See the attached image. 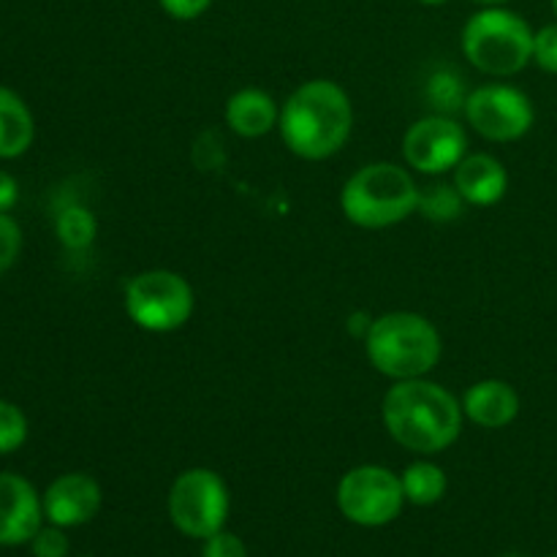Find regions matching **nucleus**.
Masks as SVG:
<instances>
[{
  "instance_id": "obj_27",
  "label": "nucleus",
  "mask_w": 557,
  "mask_h": 557,
  "mask_svg": "<svg viewBox=\"0 0 557 557\" xmlns=\"http://www.w3.org/2000/svg\"><path fill=\"white\" fill-rule=\"evenodd\" d=\"M471 3H479V5H484V9H490V5H506V3H511V0H471Z\"/></svg>"
},
{
  "instance_id": "obj_24",
  "label": "nucleus",
  "mask_w": 557,
  "mask_h": 557,
  "mask_svg": "<svg viewBox=\"0 0 557 557\" xmlns=\"http://www.w3.org/2000/svg\"><path fill=\"white\" fill-rule=\"evenodd\" d=\"M201 557H248V549H245L243 539L234 536V533H215V536L205 539V549H201Z\"/></svg>"
},
{
  "instance_id": "obj_4",
  "label": "nucleus",
  "mask_w": 557,
  "mask_h": 557,
  "mask_svg": "<svg viewBox=\"0 0 557 557\" xmlns=\"http://www.w3.org/2000/svg\"><path fill=\"white\" fill-rule=\"evenodd\" d=\"M419 207V185L400 163L375 161L357 169L341 190V210L354 226L381 232L408 221Z\"/></svg>"
},
{
  "instance_id": "obj_8",
  "label": "nucleus",
  "mask_w": 557,
  "mask_h": 557,
  "mask_svg": "<svg viewBox=\"0 0 557 557\" xmlns=\"http://www.w3.org/2000/svg\"><path fill=\"white\" fill-rule=\"evenodd\" d=\"M335 498L341 515L362 528L389 525L406 506L400 476L384 466L351 468L337 484Z\"/></svg>"
},
{
  "instance_id": "obj_20",
  "label": "nucleus",
  "mask_w": 557,
  "mask_h": 557,
  "mask_svg": "<svg viewBox=\"0 0 557 557\" xmlns=\"http://www.w3.org/2000/svg\"><path fill=\"white\" fill-rule=\"evenodd\" d=\"M27 441V417L20 406L0 400V455H11Z\"/></svg>"
},
{
  "instance_id": "obj_29",
  "label": "nucleus",
  "mask_w": 557,
  "mask_h": 557,
  "mask_svg": "<svg viewBox=\"0 0 557 557\" xmlns=\"http://www.w3.org/2000/svg\"><path fill=\"white\" fill-rule=\"evenodd\" d=\"M553 11H555V16H557V0H553Z\"/></svg>"
},
{
  "instance_id": "obj_28",
  "label": "nucleus",
  "mask_w": 557,
  "mask_h": 557,
  "mask_svg": "<svg viewBox=\"0 0 557 557\" xmlns=\"http://www.w3.org/2000/svg\"><path fill=\"white\" fill-rule=\"evenodd\" d=\"M419 3H422V5H444L446 0H419Z\"/></svg>"
},
{
  "instance_id": "obj_21",
  "label": "nucleus",
  "mask_w": 557,
  "mask_h": 557,
  "mask_svg": "<svg viewBox=\"0 0 557 557\" xmlns=\"http://www.w3.org/2000/svg\"><path fill=\"white\" fill-rule=\"evenodd\" d=\"M22 250V228L9 212H0V275L14 267Z\"/></svg>"
},
{
  "instance_id": "obj_30",
  "label": "nucleus",
  "mask_w": 557,
  "mask_h": 557,
  "mask_svg": "<svg viewBox=\"0 0 557 557\" xmlns=\"http://www.w3.org/2000/svg\"><path fill=\"white\" fill-rule=\"evenodd\" d=\"M509 557H520V555H509Z\"/></svg>"
},
{
  "instance_id": "obj_18",
  "label": "nucleus",
  "mask_w": 557,
  "mask_h": 557,
  "mask_svg": "<svg viewBox=\"0 0 557 557\" xmlns=\"http://www.w3.org/2000/svg\"><path fill=\"white\" fill-rule=\"evenodd\" d=\"M54 232H58V239L69 250H85L90 248L92 239L98 234L96 215H92L87 207H65L63 212H58L54 218Z\"/></svg>"
},
{
  "instance_id": "obj_3",
  "label": "nucleus",
  "mask_w": 557,
  "mask_h": 557,
  "mask_svg": "<svg viewBox=\"0 0 557 557\" xmlns=\"http://www.w3.org/2000/svg\"><path fill=\"white\" fill-rule=\"evenodd\" d=\"M370 364L392 381L424 379L441 362L444 343L435 324L411 310H395L373 319L364 335Z\"/></svg>"
},
{
  "instance_id": "obj_12",
  "label": "nucleus",
  "mask_w": 557,
  "mask_h": 557,
  "mask_svg": "<svg viewBox=\"0 0 557 557\" xmlns=\"http://www.w3.org/2000/svg\"><path fill=\"white\" fill-rule=\"evenodd\" d=\"M44 517L58 528H79L98 515L103 504L101 484L90 473H63L44 493Z\"/></svg>"
},
{
  "instance_id": "obj_17",
  "label": "nucleus",
  "mask_w": 557,
  "mask_h": 557,
  "mask_svg": "<svg viewBox=\"0 0 557 557\" xmlns=\"http://www.w3.org/2000/svg\"><path fill=\"white\" fill-rule=\"evenodd\" d=\"M403 493H406V500L413 506H433L438 504L446 495V487H449V479H446L444 468L435 466L430 460H417L400 473Z\"/></svg>"
},
{
  "instance_id": "obj_16",
  "label": "nucleus",
  "mask_w": 557,
  "mask_h": 557,
  "mask_svg": "<svg viewBox=\"0 0 557 557\" xmlns=\"http://www.w3.org/2000/svg\"><path fill=\"white\" fill-rule=\"evenodd\" d=\"M36 139V120L30 107L9 87H0V158L11 161L30 150Z\"/></svg>"
},
{
  "instance_id": "obj_25",
  "label": "nucleus",
  "mask_w": 557,
  "mask_h": 557,
  "mask_svg": "<svg viewBox=\"0 0 557 557\" xmlns=\"http://www.w3.org/2000/svg\"><path fill=\"white\" fill-rule=\"evenodd\" d=\"M215 0H158V5L163 9V14L172 16L177 22H190V20H199L201 14L210 11V5Z\"/></svg>"
},
{
  "instance_id": "obj_14",
  "label": "nucleus",
  "mask_w": 557,
  "mask_h": 557,
  "mask_svg": "<svg viewBox=\"0 0 557 557\" xmlns=\"http://www.w3.org/2000/svg\"><path fill=\"white\" fill-rule=\"evenodd\" d=\"M462 413L482 430H504L520 417V395L509 381H476L462 395Z\"/></svg>"
},
{
  "instance_id": "obj_1",
  "label": "nucleus",
  "mask_w": 557,
  "mask_h": 557,
  "mask_svg": "<svg viewBox=\"0 0 557 557\" xmlns=\"http://www.w3.org/2000/svg\"><path fill=\"white\" fill-rule=\"evenodd\" d=\"M462 403L428 379L395 381L381 403V422L395 444L413 455H441L462 433Z\"/></svg>"
},
{
  "instance_id": "obj_10",
  "label": "nucleus",
  "mask_w": 557,
  "mask_h": 557,
  "mask_svg": "<svg viewBox=\"0 0 557 557\" xmlns=\"http://www.w3.org/2000/svg\"><path fill=\"white\" fill-rule=\"evenodd\" d=\"M468 156V134L457 120L446 114H428L417 120L403 136L406 166L419 174L455 172L457 163Z\"/></svg>"
},
{
  "instance_id": "obj_23",
  "label": "nucleus",
  "mask_w": 557,
  "mask_h": 557,
  "mask_svg": "<svg viewBox=\"0 0 557 557\" xmlns=\"http://www.w3.org/2000/svg\"><path fill=\"white\" fill-rule=\"evenodd\" d=\"M30 549L33 557H65L69 555V536L63 533V528L49 522V528H41L30 539Z\"/></svg>"
},
{
  "instance_id": "obj_11",
  "label": "nucleus",
  "mask_w": 557,
  "mask_h": 557,
  "mask_svg": "<svg viewBox=\"0 0 557 557\" xmlns=\"http://www.w3.org/2000/svg\"><path fill=\"white\" fill-rule=\"evenodd\" d=\"M44 500L16 473H0V547H20L41 531Z\"/></svg>"
},
{
  "instance_id": "obj_26",
  "label": "nucleus",
  "mask_w": 557,
  "mask_h": 557,
  "mask_svg": "<svg viewBox=\"0 0 557 557\" xmlns=\"http://www.w3.org/2000/svg\"><path fill=\"white\" fill-rule=\"evenodd\" d=\"M16 199H20V183L14 180V174L0 172V212L14 210Z\"/></svg>"
},
{
  "instance_id": "obj_15",
  "label": "nucleus",
  "mask_w": 557,
  "mask_h": 557,
  "mask_svg": "<svg viewBox=\"0 0 557 557\" xmlns=\"http://www.w3.org/2000/svg\"><path fill=\"white\" fill-rule=\"evenodd\" d=\"M226 125L243 139H261L281 123V107L259 87H243L226 101Z\"/></svg>"
},
{
  "instance_id": "obj_5",
  "label": "nucleus",
  "mask_w": 557,
  "mask_h": 557,
  "mask_svg": "<svg viewBox=\"0 0 557 557\" xmlns=\"http://www.w3.org/2000/svg\"><path fill=\"white\" fill-rule=\"evenodd\" d=\"M533 30L517 11L490 5L476 11L462 27V54L482 74L506 79L533 63Z\"/></svg>"
},
{
  "instance_id": "obj_19",
  "label": "nucleus",
  "mask_w": 557,
  "mask_h": 557,
  "mask_svg": "<svg viewBox=\"0 0 557 557\" xmlns=\"http://www.w3.org/2000/svg\"><path fill=\"white\" fill-rule=\"evenodd\" d=\"M462 205H466V201H462V196L457 194L455 183L451 185L438 183L419 190L417 212H422V215L430 218V221H451V218L460 215Z\"/></svg>"
},
{
  "instance_id": "obj_9",
  "label": "nucleus",
  "mask_w": 557,
  "mask_h": 557,
  "mask_svg": "<svg viewBox=\"0 0 557 557\" xmlns=\"http://www.w3.org/2000/svg\"><path fill=\"white\" fill-rule=\"evenodd\" d=\"M466 123L476 131L482 139L495 145H509L531 134L536 123V109L533 101L511 85H482L471 90L462 101Z\"/></svg>"
},
{
  "instance_id": "obj_22",
  "label": "nucleus",
  "mask_w": 557,
  "mask_h": 557,
  "mask_svg": "<svg viewBox=\"0 0 557 557\" xmlns=\"http://www.w3.org/2000/svg\"><path fill=\"white\" fill-rule=\"evenodd\" d=\"M533 63L547 74H557V22L544 25L533 36Z\"/></svg>"
},
{
  "instance_id": "obj_6",
  "label": "nucleus",
  "mask_w": 557,
  "mask_h": 557,
  "mask_svg": "<svg viewBox=\"0 0 557 557\" xmlns=\"http://www.w3.org/2000/svg\"><path fill=\"white\" fill-rule=\"evenodd\" d=\"M194 310V286L180 272L145 270L125 286V313L139 330L152 335L183 330Z\"/></svg>"
},
{
  "instance_id": "obj_2",
  "label": "nucleus",
  "mask_w": 557,
  "mask_h": 557,
  "mask_svg": "<svg viewBox=\"0 0 557 557\" xmlns=\"http://www.w3.org/2000/svg\"><path fill=\"white\" fill-rule=\"evenodd\" d=\"M277 128L294 156L302 161H326L351 139V98L332 79L305 82L283 103Z\"/></svg>"
},
{
  "instance_id": "obj_31",
  "label": "nucleus",
  "mask_w": 557,
  "mask_h": 557,
  "mask_svg": "<svg viewBox=\"0 0 557 557\" xmlns=\"http://www.w3.org/2000/svg\"><path fill=\"white\" fill-rule=\"evenodd\" d=\"M553 557H557V555H553Z\"/></svg>"
},
{
  "instance_id": "obj_7",
  "label": "nucleus",
  "mask_w": 557,
  "mask_h": 557,
  "mask_svg": "<svg viewBox=\"0 0 557 557\" xmlns=\"http://www.w3.org/2000/svg\"><path fill=\"white\" fill-rule=\"evenodd\" d=\"M232 509L228 487L210 468H188L169 490V520L183 536L210 539L223 531Z\"/></svg>"
},
{
  "instance_id": "obj_13",
  "label": "nucleus",
  "mask_w": 557,
  "mask_h": 557,
  "mask_svg": "<svg viewBox=\"0 0 557 557\" xmlns=\"http://www.w3.org/2000/svg\"><path fill=\"white\" fill-rule=\"evenodd\" d=\"M455 188L466 205L493 207L509 190V172L490 152H468L455 169Z\"/></svg>"
}]
</instances>
